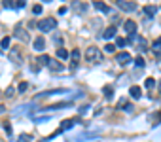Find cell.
<instances>
[{
	"instance_id": "6da1fadb",
	"label": "cell",
	"mask_w": 161,
	"mask_h": 142,
	"mask_svg": "<svg viewBox=\"0 0 161 142\" xmlns=\"http://www.w3.org/2000/svg\"><path fill=\"white\" fill-rule=\"evenodd\" d=\"M85 59H87L89 63H101L102 61V51L99 48H95V46H89L87 49H85Z\"/></svg>"
},
{
	"instance_id": "7a4b0ae2",
	"label": "cell",
	"mask_w": 161,
	"mask_h": 142,
	"mask_svg": "<svg viewBox=\"0 0 161 142\" xmlns=\"http://www.w3.org/2000/svg\"><path fill=\"white\" fill-rule=\"evenodd\" d=\"M57 27V19L55 17H46V19H42L40 23H38V29L42 30V32H49V30H53Z\"/></svg>"
},
{
	"instance_id": "3957f363",
	"label": "cell",
	"mask_w": 161,
	"mask_h": 142,
	"mask_svg": "<svg viewBox=\"0 0 161 142\" xmlns=\"http://www.w3.org/2000/svg\"><path fill=\"white\" fill-rule=\"evenodd\" d=\"M23 27H25L23 23H17V25H15V30H13V36H15V38H19V40H23V42H29V40H30V36L25 32V29H23Z\"/></svg>"
},
{
	"instance_id": "277c9868",
	"label": "cell",
	"mask_w": 161,
	"mask_h": 142,
	"mask_svg": "<svg viewBox=\"0 0 161 142\" xmlns=\"http://www.w3.org/2000/svg\"><path fill=\"white\" fill-rule=\"evenodd\" d=\"M117 8L123 10V12H135L136 10V2H129V0H117Z\"/></svg>"
},
{
	"instance_id": "5b68a950",
	"label": "cell",
	"mask_w": 161,
	"mask_h": 142,
	"mask_svg": "<svg viewBox=\"0 0 161 142\" xmlns=\"http://www.w3.org/2000/svg\"><path fill=\"white\" fill-rule=\"evenodd\" d=\"M131 61H133V57L129 55L127 51H121V53H117V55H116V63H120L121 67H125V64H129Z\"/></svg>"
},
{
	"instance_id": "8992f818",
	"label": "cell",
	"mask_w": 161,
	"mask_h": 142,
	"mask_svg": "<svg viewBox=\"0 0 161 142\" xmlns=\"http://www.w3.org/2000/svg\"><path fill=\"white\" fill-rule=\"evenodd\" d=\"M44 48H46V40H44V36H38V38L34 40V49H36V51H44Z\"/></svg>"
},
{
	"instance_id": "52a82bcc",
	"label": "cell",
	"mask_w": 161,
	"mask_h": 142,
	"mask_svg": "<svg viewBox=\"0 0 161 142\" xmlns=\"http://www.w3.org/2000/svg\"><path fill=\"white\" fill-rule=\"evenodd\" d=\"M74 125H76V121H74V119H64V121L61 123V127H59V131L63 133V131H68V129H72Z\"/></svg>"
},
{
	"instance_id": "ba28073f",
	"label": "cell",
	"mask_w": 161,
	"mask_h": 142,
	"mask_svg": "<svg viewBox=\"0 0 161 142\" xmlns=\"http://www.w3.org/2000/svg\"><path fill=\"white\" fill-rule=\"evenodd\" d=\"M102 93H104V99H106V101H112V99H114V87H112V85H104Z\"/></svg>"
},
{
	"instance_id": "9c48e42d",
	"label": "cell",
	"mask_w": 161,
	"mask_h": 142,
	"mask_svg": "<svg viewBox=\"0 0 161 142\" xmlns=\"http://www.w3.org/2000/svg\"><path fill=\"white\" fill-rule=\"evenodd\" d=\"M125 30L129 32V34H135V32H136V23H135V21H131V19H129V21H125Z\"/></svg>"
},
{
	"instance_id": "30bf717a",
	"label": "cell",
	"mask_w": 161,
	"mask_h": 142,
	"mask_svg": "<svg viewBox=\"0 0 161 142\" xmlns=\"http://www.w3.org/2000/svg\"><path fill=\"white\" fill-rule=\"evenodd\" d=\"M48 67H49L53 72H61V70H64V67H63V64H61L59 61H49V64H48Z\"/></svg>"
},
{
	"instance_id": "8fae6325",
	"label": "cell",
	"mask_w": 161,
	"mask_h": 142,
	"mask_svg": "<svg viewBox=\"0 0 161 142\" xmlns=\"http://www.w3.org/2000/svg\"><path fill=\"white\" fill-rule=\"evenodd\" d=\"M129 93H131V97H133L135 101H138V99H140V95H142V91H140V87H138V85H133Z\"/></svg>"
},
{
	"instance_id": "7c38bea8",
	"label": "cell",
	"mask_w": 161,
	"mask_h": 142,
	"mask_svg": "<svg viewBox=\"0 0 161 142\" xmlns=\"http://www.w3.org/2000/svg\"><path fill=\"white\" fill-rule=\"evenodd\" d=\"M10 59H12V61H15V64H17V67H19L21 63H23V59H21V55H19V51H17V49H13L12 53H10Z\"/></svg>"
},
{
	"instance_id": "4fadbf2b",
	"label": "cell",
	"mask_w": 161,
	"mask_h": 142,
	"mask_svg": "<svg viewBox=\"0 0 161 142\" xmlns=\"http://www.w3.org/2000/svg\"><path fill=\"white\" fill-rule=\"evenodd\" d=\"M114 36H116V27H108V29L104 30V38H106V40H110V38H114Z\"/></svg>"
},
{
	"instance_id": "5bb4252c",
	"label": "cell",
	"mask_w": 161,
	"mask_h": 142,
	"mask_svg": "<svg viewBox=\"0 0 161 142\" xmlns=\"http://www.w3.org/2000/svg\"><path fill=\"white\" fill-rule=\"evenodd\" d=\"M152 51H154V53H157V55L161 53V36H159V38L152 44Z\"/></svg>"
},
{
	"instance_id": "9a60e30c",
	"label": "cell",
	"mask_w": 161,
	"mask_h": 142,
	"mask_svg": "<svg viewBox=\"0 0 161 142\" xmlns=\"http://www.w3.org/2000/svg\"><path fill=\"white\" fill-rule=\"evenodd\" d=\"M32 104H23V106H19L17 110L13 112V116H21V114H25V112H29V108H30Z\"/></svg>"
},
{
	"instance_id": "2e32d148",
	"label": "cell",
	"mask_w": 161,
	"mask_h": 142,
	"mask_svg": "<svg viewBox=\"0 0 161 142\" xmlns=\"http://www.w3.org/2000/svg\"><path fill=\"white\" fill-rule=\"evenodd\" d=\"M85 10H87V4H74V12H76V13H83L85 12Z\"/></svg>"
},
{
	"instance_id": "e0dca14e",
	"label": "cell",
	"mask_w": 161,
	"mask_h": 142,
	"mask_svg": "<svg viewBox=\"0 0 161 142\" xmlns=\"http://www.w3.org/2000/svg\"><path fill=\"white\" fill-rule=\"evenodd\" d=\"M93 135H87V133H82V135H78L76 136V140H70V142H85L87 138H91Z\"/></svg>"
},
{
	"instance_id": "ac0fdd59",
	"label": "cell",
	"mask_w": 161,
	"mask_h": 142,
	"mask_svg": "<svg viewBox=\"0 0 161 142\" xmlns=\"http://www.w3.org/2000/svg\"><path fill=\"white\" fill-rule=\"evenodd\" d=\"M93 6L99 10V12H104V13H108V6H104L102 2H93Z\"/></svg>"
},
{
	"instance_id": "d6986e66",
	"label": "cell",
	"mask_w": 161,
	"mask_h": 142,
	"mask_svg": "<svg viewBox=\"0 0 161 142\" xmlns=\"http://www.w3.org/2000/svg\"><path fill=\"white\" fill-rule=\"evenodd\" d=\"M57 57L59 59H67L68 57V51L64 49V48H57Z\"/></svg>"
},
{
	"instance_id": "ffe728a7",
	"label": "cell",
	"mask_w": 161,
	"mask_h": 142,
	"mask_svg": "<svg viewBox=\"0 0 161 142\" xmlns=\"http://www.w3.org/2000/svg\"><path fill=\"white\" fill-rule=\"evenodd\" d=\"M144 85H146V89H154V87H155V80L154 78H146Z\"/></svg>"
},
{
	"instance_id": "44dd1931",
	"label": "cell",
	"mask_w": 161,
	"mask_h": 142,
	"mask_svg": "<svg viewBox=\"0 0 161 142\" xmlns=\"http://www.w3.org/2000/svg\"><path fill=\"white\" fill-rule=\"evenodd\" d=\"M144 12H146V15H155L157 8H155V6H146V8H144Z\"/></svg>"
},
{
	"instance_id": "7402d4cb",
	"label": "cell",
	"mask_w": 161,
	"mask_h": 142,
	"mask_svg": "<svg viewBox=\"0 0 161 142\" xmlns=\"http://www.w3.org/2000/svg\"><path fill=\"white\" fill-rule=\"evenodd\" d=\"M49 61H51V59H49L48 55H40V57H38V63H40V64H46V67L49 64Z\"/></svg>"
},
{
	"instance_id": "603a6c76",
	"label": "cell",
	"mask_w": 161,
	"mask_h": 142,
	"mask_svg": "<svg viewBox=\"0 0 161 142\" xmlns=\"http://www.w3.org/2000/svg\"><path fill=\"white\" fill-rule=\"evenodd\" d=\"M10 42H12V38H10V36H4V38H2V42H0V46H2V48L6 49V48H10Z\"/></svg>"
},
{
	"instance_id": "cb8c5ba5",
	"label": "cell",
	"mask_w": 161,
	"mask_h": 142,
	"mask_svg": "<svg viewBox=\"0 0 161 142\" xmlns=\"http://www.w3.org/2000/svg\"><path fill=\"white\" fill-rule=\"evenodd\" d=\"M17 140H19V142H32V136H30V135H25V133H23V135H21Z\"/></svg>"
},
{
	"instance_id": "d4e9b609",
	"label": "cell",
	"mask_w": 161,
	"mask_h": 142,
	"mask_svg": "<svg viewBox=\"0 0 161 142\" xmlns=\"http://www.w3.org/2000/svg\"><path fill=\"white\" fill-rule=\"evenodd\" d=\"M70 57H72V63H78V59H80V51L74 49V51L70 53Z\"/></svg>"
},
{
	"instance_id": "484cf974",
	"label": "cell",
	"mask_w": 161,
	"mask_h": 142,
	"mask_svg": "<svg viewBox=\"0 0 161 142\" xmlns=\"http://www.w3.org/2000/svg\"><path fill=\"white\" fill-rule=\"evenodd\" d=\"M27 87H29V83H27V82H21V83H19V87H17V91H19V93H25V91H27Z\"/></svg>"
},
{
	"instance_id": "4316f807",
	"label": "cell",
	"mask_w": 161,
	"mask_h": 142,
	"mask_svg": "<svg viewBox=\"0 0 161 142\" xmlns=\"http://www.w3.org/2000/svg\"><path fill=\"white\" fill-rule=\"evenodd\" d=\"M135 64H136L138 68H142V67H144L146 63H144V59H142V57H136V59H135Z\"/></svg>"
},
{
	"instance_id": "83f0119b",
	"label": "cell",
	"mask_w": 161,
	"mask_h": 142,
	"mask_svg": "<svg viewBox=\"0 0 161 142\" xmlns=\"http://www.w3.org/2000/svg\"><path fill=\"white\" fill-rule=\"evenodd\" d=\"M104 49H106V53H114L116 51V46H114V44H106Z\"/></svg>"
},
{
	"instance_id": "f1b7e54d",
	"label": "cell",
	"mask_w": 161,
	"mask_h": 142,
	"mask_svg": "<svg viewBox=\"0 0 161 142\" xmlns=\"http://www.w3.org/2000/svg\"><path fill=\"white\" fill-rule=\"evenodd\" d=\"M34 119V123H44V121H48L49 119V116H44V117H32Z\"/></svg>"
},
{
	"instance_id": "f546056e",
	"label": "cell",
	"mask_w": 161,
	"mask_h": 142,
	"mask_svg": "<svg viewBox=\"0 0 161 142\" xmlns=\"http://www.w3.org/2000/svg\"><path fill=\"white\" fill-rule=\"evenodd\" d=\"M32 13H34V15H38V13H42V4H36L34 8H32Z\"/></svg>"
},
{
	"instance_id": "4dcf8cb0",
	"label": "cell",
	"mask_w": 161,
	"mask_h": 142,
	"mask_svg": "<svg viewBox=\"0 0 161 142\" xmlns=\"http://www.w3.org/2000/svg\"><path fill=\"white\" fill-rule=\"evenodd\" d=\"M116 44H117V48H123L125 44H127V40H123V38H117V40H116Z\"/></svg>"
},
{
	"instance_id": "1f68e13d",
	"label": "cell",
	"mask_w": 161,
	"mask_h": 142,
	"mask_svg": "<svg viewBox=\"0 0 161 142\" xmlns=\"http://www.w3.org/2000/svg\"><path fill=\"white\" fill-rule=\"evenodd\" d=\"M87 110H89V106H87V104H85V106H82V108H80V116H83Z\"/></svg>"
},
{
	"instance_id": "d6a6232c",
	"label": "cell",
	"mask_w": 161,
	"mask_h": 142,
	"mask_svg": "<svg viewBox=\"0 0 161 142\" xmlns=\"http://www.w3.org/2000/svg\"><path fill=\"white\" fill-rule=\"evenodd\" d=\"M15 93V89H13V87H8V91H6V97H12Z\"/></svg>"
},
{
	"instance_id": "836d02e7",
	"label": "cell",
	"mask_w": 161,
	"mask_h": 142,
	"mask_svg": "<svg viewBox=\"0 0 161 142\" xmlns=\"http://www.w3.org/2000/svg\"><path fill=\"white\" fill-rule=\"evenodd\" d=\"M4 129H6V133H8V135H12V127H10V123H6Z\"/></svg>"
},
{
	"instance_id": "e575fe53",
	"label": "cell",
	"mask_w": 161,
	"mask_h": 142,
	"mask_svg": "<svg viewBox=\"0 0 161 142\" xmlns=\"http://www.w3.org/2000/svg\"><path fill=\"white\" fill-rule=\"evenodd\" d=\"M15 6H17V8H25V0H19V2H17Z\"/></svg>"
},
{
	"instance_id": "d590c367",
	"label": "cell",
	"mask_w": 161,
	"mask_h": 142,
	"mask_svg": "<svg viewBox=\"0 0 161 142\" xmlns=\"http://www.w3.org/2000/svg\"><path fill=\"white\" fill-rule=\"evenodd\" d=\"M4 112H6V106H4V104H0V114H4Z\"/></svg>"
}]
</instances>
